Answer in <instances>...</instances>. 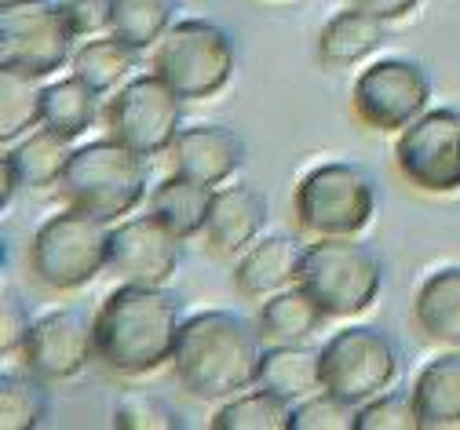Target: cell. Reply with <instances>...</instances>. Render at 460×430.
<instances>
[{
  "instance_id": "8992f818",
  "label": "cell",
  "mask_w": 460,
  "mask_h": 430,
  "mask_svg": "<svg viewBox=\"0 0 460 430\" xmlns=\"http://www.w3.org/2000/svg\"><path fill=\"white\" fill-rule=\"evenodd\" d=\"M380 259L358 237H314L304 252L300 285L329 318H358L380 295Z\"/></svg>"
},
{
  "instance_id": "9c48e42d",
  "label": "cell",
  "mask_w": 460,
  "mask_h": 430,
  "mask_svg": "<svg viewBox=\"0 0 460 430\" xmlns=\"http://www.w3.org/2000/svg\"><path fill=\"white\" fill-rule=\"evenodd\" d=\"M318 368L322 391L358 408L394 387L402 373V354L387 332L373 325H348L332 332L325 347H318Z\"/></svg>"
},
{
  "instance_id": "4316f807",
  "label": "cell",
  "mask_w": 460,
  "mask_h": 430,
  "mask_svg": "<svg viewBox=\"0 0 460 430\" xmlns=\"http://www.w3.org/2000/svg\"><path fill=\"white\" fill-rule=\"evenodd\" d=\"M212 430H289L293 426V405L263 387H249L234 398L219 401L212 412Z\"/></svg>"
},
{
  "instance_id": "30bf717a",
  "label": "cell",
  "mask_w": 460,
  "mask_h": 430,
  "mask_svg": "<svg viewBox=\"0 0 460 430\" xmlns=\"http://www.w3.org/2000/svg\"><path fill=\"white\" fill-rule=\"evenodd\" d=\"M183 102L157 74L132 77L106 102V136L139 157H161L183 132Z\"/></svg>"
},
{
  "instance_id": "7402d4cb",
  "label": "cell",
  "mask_w": 460,
  "mask_h": 430,
  "mask_svg": "<svg viewBox=\"0 0 460 430\" xmlns=\"http://www.w3.org/2000/svg\"><path fill=\"white\" fill-rule=\"evenodd\" d=\"M384 40H387V22L358 8H348L318 30V63L329 70H348L369 58Z\"/></svg>"
},
{
  "instance_id": "d590c367",
  "label": "cell",
  "mask_w": 460,
  "mask_h": 430,
  "mask_svg": "<svg viewBox=\"0 0 460 430\" xmlns=\"http://www.w3.org/2000/svg\"><path fill=\"white\" fill-rule=\"evenodd\" d=\"M420 4V0H348V8H358L380 22H398V19H406L413 8Z\"/></svg>"
},
{
  "instance_id": "7c38bea8",
  "label": "cell",
  "mask_w": 460,
  "mask_h": 430,
  "mask_svg": "<svg viewBox=\"0 0 460 430\" xmlns=\"http://www.w3.org/2000/svg\"><path fill=\"white\" fill-rule=\"evenodd\" d=\"M431 81L413 58H380L366 66L351 88V110L373 132H402L428 110Z\"/></svg>"
},
{
  "instance_id": "5bb4252c",
  "label": "cell",
  "mask_w": 460,
  "mask_h": 430,
  "mask_svg": "<svg viewBox=\"0 0 460 430\" xmlns=\"http://www.w3.org/2000/svg\"><path fill=\"white\" fill-rule=\"evenodd\" d=\"M180 241L150 212L110 226V263L106 270L132 285H164L180 270Z\"/></svg>"
},
{
  "instance_id": "603a6c76",
  "label": "cell",
  "mask_w": 460,
  "mask_h": 430,
  "mask_svg": "<svg viewBox=\"0 0 460 430\" xmlns=\"http://www.w3.org/2000/svg\"><path fill=\"white\" fill-rule=\"evenodd\" d=\"M325 321H329V314L307 295V288L293 285V288L263 299L256 329L267 343H307L314 332H322Z\"/></svg>"
},
{
  "instance_id": "277c9868",
  "label": "cell",
  "mask_w": 460,
  "mask_h": 430,
  "mask_svg": "<svg viewBox=\"0 0 460 430\" xmlns=\"http://www.w3.org/2000/svg\"><path fill=\"white\" fill-rule=\"evenodd\" d=\"M30 274L48 292H81L110 263V223L66 205L30 237Z\"/></svg>"
},
{
  "instance_id": "4dcf8cb0",
  "label": "cell",
  "mask_w": 460,
  "mask_h": 430,
  "mask_svg": "<svg viewBox=\"0 0 460 430\" xmlns=\"http://www.w3.org/2000/svg\"><path fill=\"white\" fill-rule=\"evenodd\" d=\"M355 430H420V419H417L410 391L406 394L384 391V394L369 398L366 405H358Z\"/></svg>"
},
{
  "instance_id": "7a4b0ae2",
  "label": "cell",
  "mask_w": 460,
  "mask_h": 430,
  "mask_svg": "<svg viewBox=\"0 0 460 430\" xmlns=\"http://www.w3.org/2000/svg\"><path fill=\"white\" fill-rule=\"evenodd\" d=\"M260 329L249 325L242 314L230 311H201L183 318L172 373L183 391L198 401H226L249 387L260 376Z\"/></svg>"
},
{
  "instance_id": "cb8c5ba5",
  "label": "cell",
  "mask_w": 460,
  "mask_h": 430,
  "mask_svg": "<svg viewBox=\"0 0 460 430\" xmlns=\"http://www.w3.org/2000/svg\"><path fill=\"white\" fill-rule=\"evenodd\" d=\"M95 113H99V92H92L81 77L51 81L40 88V125L70 143H77L95 125Z\"/></svg>"
},
{
  "instance_id": "4fadbf2b",
  "label": "cell",
  "mask_w": 460,
  "mask_h": 430,
  "mask_svg": "<svg viewBox=\"0 0 460 430\" xmlns=\"http://www.w3.org/2000/svg\"><path fill=\"white\" fill-rule=\"evenodd\" d=\"M95 357L92 321L81 311H51L33 318L30 336L19 350L22 368L48 383H63L81 376Z\"/></svg>"
},
{
  "instance_id": "d6a6232c",
  "label": "cell",
  "mask_w": 460,
  "mask_h": 430,
  "mask_svg": "<svg viewBox=\"0 0 460 430\" xmlns=\"http://www.w3.org/2000/svg\"><path fill=\"white\" fill-rule=\"evenodd\" d=\"M355 405L329 391H314L311 398L293 405V426L289 430H355Z\"/></svg>"
},
{
  "instance_id": "d4e9b609",
  "label": "cell",
  "mask_w": 460,
  "mask_h": 430,
  "mask_svg": "<svg viewBox=\"0 0 460 430\" xmlns=\"http://www.w3.org/2000/svg\"><path fill=\"white\" fill-rule=\"evenodd\" d=\"M136 58L139 51L128 48L125 40H118L113 33H102V37H88L74 58H70V70L74 77H81L92 92L106 95V92H118L125 81H132L128 74L136 70Z\"/></svg>"
},
{
  "instance_id": "3957f363",
  "label": "cell",
  "mask_w": 460,
  "mask_h": 430,
  "mask_svg": "<svg viewBox=\"0 0 460 430\" xmlns=\"http://www.w3.org/2000/svg\"><path fill=\"white\" fill-rule=\"evenodd\" d=\"M146 157L128 150L118 139H95L70 154V164L59 179V194L66 205L102 219L121 223L146 197Z\"/></svg>"
},
{
  "instance_id": "836d02e7",
  "label": "cell",
  "mask_w": 460,
  "mask_h": 430,
  "mask_svg": "<svg viewBox=\"0 0 460 430\" xmlns=\"http://www.w3.org/2000/svg\"><path fill=\"white\" fill-rule=\"evenodd\" d=\"M30 325H33V318L26 311V303L15 292H8L4 311H0V350H4V357H19L26 336H30Z\"/></svg>"
},
{
  "instance_id": "484cf974",
  "label": "cell",
  "mask_w": 460,
  "mask_h": 430,
  "mask_svg": "<svg viewBox=\"0 0 460 430\" xmlns=\"http://www.w3.org/2000/svg\"><path fill=\"white\" fill-rule=\"evenodd\" d=\"M4 154L15 161V168L22 175V187L48 190V187H59V179H63L74 150H70V139H63V136H55L51 128L37 125L22 139H15Z\"/></svg>"
},
{
  "instance_id": "6da1fadb",
  "label": "cell",
  "mask_w": 460,
  "mask_h": 430,
  "mask_svg": "<svg viewBox=\"0 0 460 430\" xmlns=\"http://www.w3.org/2000/svg\"><path fill=\"white\" fill-rule=\"evenodd\" d=\"M183 325V299L164 285H132L113 288L92 321L95 361L125 380L157 373L176 354Z\"/></svg>"
},
{
  "instance_id": "f1b7e54d",
  "label": "cell",
  "mask_w": 460,
  "mask_h": 430,
  "mask_svg": "<svg viewBox=\"0 0 460 430\" xmlns=\"http://www.w3.org/2000/svg\"><path fill=\"white\" fill-rule=\"evenodd\" d=\"M44 383L30 368L0 376V430H37L48 423L51 401Z\"/></svg>"
},
{
  "instance_id": "ac0fdd59",
  "label": "cell",
  "mask_w": 460,
  "mask_h": 430,
  "mask_svg": "<svg viewBox=\"0 0 460 430\" xmlns=\"http://www.w3.org/2000/svg\"><path fill=\"white\" fill-rule=\"evenodd\" d=\"M212 197L216 190L201 179H190L183 171H172L168 179H161L150 201H146V212L164 223L176 237L190 241L198 233H205L208 226V215H212Z\"/></svg>"
},
{
  "instance_id": "e575fe53",
  "label": "cell",
  "mask_w": 460,
  "mask_h": 430,
  "mask_svg": "<svg viewBox=\"0 0 460 430\" xmlns=\"http://www.w3.org/2000/svg\"><path fill=\"white\" fill-rule=\"evenodd\" d=\"M66 15L77 30V37H102L110 33V8L113 0H63Z\"/></svg>"
},
{
  "instance_id": "f546056e",
  "label": "cell",
  "mask_w": 460,
  "mask_h": 430,
  "mask_svg": "<svg viewBox=\"0 0 460 430\" xmlns=\"http://www.w3.org/2000/svg\"><path fill=\"white\" fill-rule=\"evenodd\" d=\"M0 139L15 143L40 125V88L30 77L0 74Z\"/></svg>"
},
{
  "instance_id": "ffe728a7",
  "label": "cell",
  "mask_w": 460,
  "mask_h": 430,
  "mask_svg": "<svg viewBox=\"0 0 460 430\" xmlns=\"http://www.w3.org/2000/svg\"><path fill=\"white\" fill-rule=\"evenodd\" d=\"M413 321L424 339L460 350V267H442L424 277L413 299Z\"/></svg>"
},
{
  "instance_id": "5b68a950",
  "label": "cell",
  "mask_w": 460,
  "mask_h": 430,
  "mask_svg": "<svg viewBox=\"0 0 460 430\" xmlns=\"http://www.w3.org/2000/svg\"><path fill=\"white\" fill-rule=\"evenodd\" d=\"M77 30L63 0H4L0 4V74L48 81L74 51Z\"/></svg>"
},
{
  "instance_id": "8fae6325",
  "label": "cell",
  "mask_w": 460,
  "mask_h": 430,
  "mask_svg": "<svg viewBox=\"0 0 460 430\" xmlns=\"http://www.w3.org/2000/svg\"><path fill=\"white\" fill-rule=\"evenodd\" d=\"M394 168L420 194L460 190V110H424L410 128L398 132Z\"/></svg>"
},
{
  "instance_id": "1f68e13d",
  "label": "cell",
  "mask_w": 460,
  "mask_h": 430,
  "mask_svg": "<svg viewBox=\"0 0 460 430\" xmlns=\"http://www.w3.org/2000/svg\"><path fill=\"white\" fill-rule=\"evenodd\" d=\"M113 426H121V430H180L183 419L161 398L132 391L113 405Z\"/></svg>"
},
{
  "instance_id": "8d00e7d4",
  "label": "cell",
  "mask_w": 460,
  "mask_h": 430,
  "mask_svg": "<svg viewBox=\"0 0 460 430\" xmlns=\"http://www.w3.org/2000/svg\"><path fill=\"white\" fill-rule=\"evenodd\" d=\"M22 190V175H19V168H15V161L4 154L0 157V205H12L15 201V194Z\"/></svg>"
},
{
  "instance_id": "ba28073f",
  "label": "cell",
  "mask_w": 460,
  "mask_h": 430,
  "mask_svg": "<svg viewBox=\"0 0 460 430\" xmlns=\"http://www.w3.org/2000/svg\"><path fill=\"white\" fill-rule=\"evenodd\" d=\"M293 212L311 237H358L376 212L373 179L348 161L318 164L300 179Z\"/></svg>"
},
{
  "instance_id": "2e32d148",
  "label": "cell",
  "mask_w": 460,
  "mask_h": 430,
  "mask_svg": "<svg viewBox=\"0 0 460 430\" xmlns=\"http://www.w3.org/2000/svg\"><path fill=\"white\" fill-rule=\"evenodd\" d=\"M307 244H300L289 233H270L260 237L252 249H245L234 263V292L245 299H267L274 292H285L300 285V267H304Z\"/></svg>"
},
{
  "instance_id": "e0dca14e",
  "label": "cell",
  "mask_w": 460,
  "mask_h": 430,
  "mask_svg": "<svg viewBox=\"0 0 460 430\" xmlns=\"http://www.w3.org/2000/svg\"><path fill=\"white\" fill-rule=\"evenodd\" d=\"M267 226V201L256 187H219L212 197V215L205 226V244L216 256H242L260 241Z\"/></svg>"
},
{
  "instance_id": "9a60e30c",
  "label": "cell",
  "mask_w": 460,
  "mask_h": 430,
  "mask_svg": "<svg viewBox=\"0 0 460 430\" xmlns=\"http://www.w3.org/2000/svg\"><path fill=\"white\" fill-rule=\"evenodd\" d=\"M168 164H172V171L201 179L208 187H223V182L245 164V143L226 125L183 128L168 150Z\"/></svg>"
},
{
  "instance_id": "52a82bcc",
  "label": "cell",
  "mask_w": 460,
  "mask_h": 430,
  "mask_svg": "<svg viewBox=\"0 0 460 430\" xmlns=\"http://www.w3.org/2000/svg\"><path fill=\"white\" fill-rule=\"evenodd\" d=\"M150 70L180 99H212L234 77V40L208 19H183L157 40Z\"/></svg>"
},
{
  "instance_id": "44dd1931",
  "label": "cell",
  "mask_w": 460,
  "mask_h": 430,
  "mask_svg": "<svg viewBox=\"0 0 460 430\" xmlns=\"http://www.w3.org/2000/svg\"><path fill=\"white\" fill-rule=\"evenodd\" d=\"M256 387L278 394L281 401H304L314 391H322V368H318V350L307 343H270L260 357V376Z\"/></svg>"
},
{
  "instance_id": "83f0119b",
  "label": "cell",
  "mask_w": 460,
  "mask_h": 430,
  "mask_svg": "<svg viewBox=\"0 0 460 430\" xmlns=\"http://www.w3.org/2000/svg\"><path fill=\"white\" fill-rule=\"evenodd\" d=\"M176 22V0H113L110 33L136 51L157 48V40Z\"/></svg>"
},
{
  "instance_id": "d6986e66",
  "label": "cell",
  "mask_w": 460,
  "mask_h": 430,
  "mask_svg": "<svg viewBox=\"0 0 460 430\" xmlns=\"http://www.w3.org/2000/svg\"><path fill=\"white\" fill-rule=\"evenodd\" d=\"M420 430L460 426V350L431 357L410 387Z\"/></svg>"
}]
</instances>
